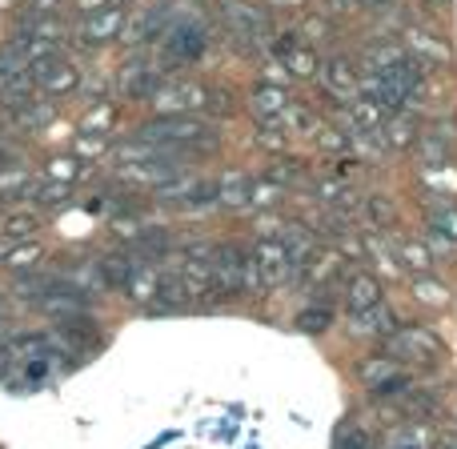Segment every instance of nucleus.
I'll use <instances>...</instances> for the list:
<instances>
[{"mask_svg": "<svg viewBox=\"0 0 457 449\" xmlns=\"http://www.w3.org/2000/svg\"><path fill=\"white\" fill-rule=\"evenodd\" d=\"M209 48V29L197 16H177L165 29L157 45V69H185V64L201 61Z\"/></svg>", "mask_w": 457, "mask_h": 449, "instance_id": "obj_1", "label": "nucleus"}, {"mask_svg": "<svg viewBox=\"0 0 457 449\" xmlns=\"http://www.w3.org/2000/svg\"><path fill=\"white\" fill-rule=\"evenodd\" d=\"M386 353L394 362H434L442 353V341L426 329V325H397L386 337Z\"/></svg>", "mask_w": 457, "mask_h": 449, "instance_id": "obj_2", "label": "nucleus"}, {"mask_svg": "<svg viewBox=\"0 0 457 449\" xmlns=\"http://www.w3.org/2000/svg\"><path fill=\"white\" fill-rule=\"evenodd\" d=\"M253 257H257V265H261V281H265V289H281V285H289L293 277L301 273V269L289 261V253H285L281 237H257Z\"/></svg>", "mask_w": 457, "mask_h": 449, "instance_id": "obj_3", "label": "nucleus"}, {"mask_svg": "<svg viewBox=\"0 0 457 449\" xmlns=\"http://www.w3.org/2000/svg\"><path fill=\"white\" fill-rule=\"evenodd\" d=\"M361 381L373 397H402L405 389H410V373H405L402 362H394L389 353L361 362Z\"/></svg>", "mask_w": 457, "mask_h": 449, "instance_id": "obj_4", "label": "nucleus"}, {"mask_svg": "<svg viewBox=\"0 0 457 449\" xmlns=\"http://www.w3.org/2000/svg\"><path fill=\"white\" fill-rule=\"evenodd\" d=\"M241 257H245V249L237 241H225L213 249V293L217 297H237V293H245Z\"/></svg>", "mask_w": 457, "mask_h": 449, "instance_id": "obj_5", "label": "nucleus"}, {"mask_svg": "<svg viewBox=\"0 0 457 449\" xmlns=\"http://www.w3.org/2000/svg\"><path fill=\"white\" fill-rule=\"evenodd\" d=\"M29 77H32V85H37L45 96H69L72 88L80 85V72H77V64H69V61H64V56H53V61H40V64H32V69H29Z\"/></svg>", "mask_w": 457, "mask_h": 449, "instance_id": "obj_6", "label": "nucleus"}, {"mask_svg": "<svg viewBox=\"0 0 457 449\" xmlns=\"http://www.w3.org/2000/svg\"><path fill=\"white\" fill-rule=\"evenodd\" d=\"M161 85H165V80H161V69L149 61H129L117 77V88L125 101H153V93H157Z\"/></svg>", "mask_w": 457, "mask_h": 449, "instance_id": "obj_7", "label": "nucleus"}, {"mask_svg": "<svg viewBox=\"0 0 457 449\" xmlns=\"http://www.w3.org/2000/svg\"><path fill=\"white\" fill-rule=\"evenodd\" d=\"M205 101H209V93L197 85H177V88L161 85L157 93H153V109H157L161 117H189V112L201 109Z\"/></svg>", "mask_w": 457, "mask_h": 449, "instance_id": "obj_8", "label": "nucleus"}, {"mask_svg": "<svg viewBox=\"0 0 457 449\" xmlns=\"http://www.w3.org/2000/svg\"><path fill=\"white\" fill-rule=\"evenodd\" d=\"M120 29H125V8L120 4L88 12L85 21H80V45H109V40L120 37Z\"/></svg>", "mask_w": 457, "mask_h": 449, "instance_id": "obj_9", "label": "nucleus"}, {"mask_svg": "<svg viewBox=\"0 0 457 449\" xmlns=\"http://www.w3.org/2000/svg\"><path fill=\"white\" fill-rule=\"evenodd\" d=\"M321 88L341 104H353L357 96H361L357 93V72H353V64H349L345 56H333V61L321 64Z\"/></svg>", "mask_w": 457, "mask_h": 449, "instance_id": "obj_10", "label": "nucleus"}, {"mask_svg": "<svg viewBox=\"0 0 457 449\" xmlns=\"http://www.w3.org/2000/svg\"><path fill=\"white\" fill-rule=\"evenodd\" d=\"M32 309H37L40 317H48L53 325H61V321H72V317L88 313V297H80V293H72L61 285V289L45 293L40 301H32Z\"/></svg>", "mask_w": 457, "mask_h": 449, "instance_id": "obj_11", "label": "nucleus"}, {"mask_svg": "<svg viewBox=\"0 0 457 449\" xmlns=\"http://www.w3.org/2000/svg\"><path fill=\"white\" fill-rule=\"evenodd\" d=\"M394 329H397V321L386 301L373 309H349V333L353 337H389Z\"/></svg>", "mask_w": 457, "mask_h": 449, "instance_id": "obj_12", "label": "nucleus"}, {"mask_svg": "<svg viewBox=\"0 0 457 449\" xmlns=\"http://www.w3.org/2000/svg\"><path fill=\"white\" fill-rule=\"evenodd\" d=\"M277 237H281L285 253H289V261H293L297 269L305 265V261L313 257L317 249H321V237H317L309 225H301V221H285V225H281V233H277Z\"/></svg>", "mask_w": 457, "mask_h": 449, "instance_id": "obj_13", "label": "nucleus"}, {"mask_svg": "<svg viewBox=\"0 0 457 449\" xmlns=\"http://www.w3.org/2000/svg\"><path fill=\"white\" fill-rule=\"evenodd\" d=\"M161 285H165V273L145 261V265H137L133 277L125 281V293H129V301H137V305H157Z\"/></svg>", "mask_w": 457, "mask_h": 449, "instance_id": "obj_14", "label": "nucleus"}, {"mask_svg": "<svg viewBox=\"0 0 457 449\" xmlns=\"http://www.w3.org/2000/svg\"><path fill=\"white\" fill-rule=\"evenodd\" d=\"M341 249H317L313 257L301 265V277H305L309 289H325V285L337 281V269H341Z\"/></svg>", "mask_w": 457, "mask_h": 449, "instance_id": "obj_15", "label": "nucleus"}, {"mask_svg": "<svg viewBox=\"0 0 457 449\" xmlns=\"http://www.w3.org/2000/svg\"><path fill=\"white\" fill-rule=\"evenodd\" d=\"M381 281L373 273H349L345 277V309H373L381 305Z\"/></svg>", "mask_w": 457, "mask_h": 449, "instance_id": "obj_16", "label": "nucleus"}, {"mask_svg": "<svg viewBox=\"0 0 457 449\" xmlns=\"http://www.w3.org/2000/svg\"><path fill=\"white\" fill-rule=\"evenodd\" d=\"M378 133H381V141H386V149H413L421 129L413 125V117H405V112H389Z\"/></svg>", "mask_w": 457, "mask_h": 449, "instance_id": "obj_17", "label": "nucleus"}, {"mask_svg": "<svg viewBox=\"0 0 457 449\" xmlns=\"http://www.w3.org/2000/svg\"><path fill=\"white\" fill-rule=\"evenodd\" d=\"M96 261H101V277H104L109 289H125V281L133 277V269L141 265V261H133V253H125V249H109Z\"/></svg>", "mask_w": 457, "mask_h": 449, "instance_id": "obj_18", "label": "nucleus"}, {"mask_svg": "<svg viewBox=\"0 0 457 449\" xmlns=\"http://www.w3.org/2000/svg\"><path fill=\"white\" fill-rule=\"evenodd\" d=\"M213 185H217V205H225V209H241V205H249V177H241L237 169L221 173Z\"/></svg>", "mask_w": 457, "mask_h": 449, "instance_id": "obj_19", "label": "nucleus"}, {"mask_svg": "<svg viewBox=\"0 0 457 449\" xmlns=\"http://www.w3.org/2000/svg\"><path fill=\"white\" fill-rule=\"evenodd\" d=\"M285 109H289V93H285L281 85H257V93H253V112H257L261 121H277Z\"/></svg>", "mask_w": 457, "mask_h": 449, "instance_id": "obj_20", "label": "nucleus"}, {"mask_svg": "<svg viewBox=\"0 0 457 449\" xmlns=\"http://www.w3.org/2000/svg\"><path fill=\"white\" fill-rule=\"evenodd\" d=\"M37 229H40V217L32 209H8L0 217V237H8V241H29Z\"/></svg>", "mask_w": 457, "mask_h": 449, "instance_id": "obj_21", "label": "nucleus"}, {"mask_svg": "<svg viewBox=\"0 0 457 449\" xmlns=\"http://www.w3.org/2000/svg\"><path fill=\"white\" fill-rule=\"evenodd\" d=\"M169 249H173V237H169L165 225H145L141 241H137V253H141L149 265H157L161 257H169Z\"/></svg>", "mask_w": 457, "mask_h": 449, "instance_id": "obj_22", "label": "nucleus"}, {"mask_svg": "<svg viewBox=\"0 0 457 449\" xmlns=\"http://www.w3.org/2000/svg\"><path fill=\"white\" fill-rule=\"evenodd\" d=\"M173 24V8L169 4H153L149 12L137 21V32H133V40H161L165 37V29Z\"/></svg>", "mask_w": 457, "mask_h": 449, "instance_id": "obj_23", "label": "nucleus"}, {"mask_svg": "<svg viewBox=\"0 0 457 449\" xmlns=\"http://www.w3.org/2000/svg\"><path fill=\"white\" fill-rule=\"evenodd\" d=\"M112 125H117V104H112V101H93V104H88V112L80 117V133L109 137Z\"/></svg>", "mask_w": 457, "mask_h": 449, "instance_id": "obj_24", "label": "nucleus"}, {"mask_svg": "<svg viewBox=\"0 0 457 449\" xmlns=\"http://www.w3.org/2000/svg\"><path fill=\"white\" fill-rule=\"evenodd\" d=\"M277 121H281V129H289V133H305V137H317V129H321L317 112L309 109V104H297V101H289V109H285Z\"/></svg>", "mask_w": 457, "mask_h": 449, "instance_id": "obj_25", "label": "nucleus"}, {"mask_svg": "<svg viewBox=\"0 0 457 449\" xmlns=\"http://www.w3.org/2000/svg\"><path fill=\"white\" fill-rule=\"evenodd\" d=\"M397 265L413 269V273H429L434 269V253L421 241H397Z\"/></svg>", "mask_w": 457, "mask_h": 449, "instance_id": "obj_26", "label": "nucleus"}, {"mask_svg": "<svg viewBox=\"0 0 457 449\" xmlns=\"http://www.w3.org/2000/svg\"><path fill=\"white\" fill-rule=\"evenodd\" d=\"M40 257H45V249H40L37 241H16L12 249H8L4 265L12 269V273H29V269H40Z\"/></svg>", "mask_w": 457, "mask_h": 449, "instance_id": "obj_27", "label": "nucleus"}, {"mask_svg": "<svg viewBox=\"0 0 457 449\" xmlns=\"http://www.w3.org/2000/svg\"><path fill=\"white\" fill-rule=\"evenodd\" d=\"M333 321H337V313H333V305H325V301H317V305H309V309H301L297 313V329L301 333H325Z\"/></svg>", "mask_w": 457, "mask_h": 449, "instance_id": "obj_28", "label": "nucleus"}, {"mask_svg": "<svg viewBox=\"0 0 457 449\" xmlns=\"http://www.w3.org/2000/svg\"><path fill=\"white\" fill-rule=\"evenodd\" d=\"M80 177H93V169L80 165V161H72V157H53L48 161V181L72 185V181H80Z\"/></svg>", "mask_w": 457, "mask_h": 449, "instance_id": "obj_29", "label": "nucleus"}, {"mask_svg": "<svg viewBox=\"0 0 457 449\" xmlns=\"http://www.w3.org/2000/svg\"><path fill=\"white\" fill-rule=\"evenodd\" d=\"M281 61L289 64L293 77H317V72H321V64H317V53H313V48H305V45H293L289 53L281 56Z\"/></svg>", "mask_w": 457, "mask_h": 449, "instance_id": "obj_30", "label": "nucleus"}, {"mask_svg": "<svg viewBox=\"0 0 457 449\" xmlns=\"http://www.w3.org/2000/svg\"><path fill=\"white\" fill-rule=\"evenodd\" d=\"M281 197H285V189H281V185H273L269 177L249 181V205L253 209H273V205H281Z\"/></svg>", "mask_w": 457, "mask_h": 449, "instance_id": "obj_31", "label": "nucleus"}, {"mask_svg": "<svg viewBox=\"0 0 457 449\" xmlns=\"http://www.w3.org/2000/svg\"><path fill=\"white\" fill-rule=\"evenodd\" d=\"M265 177H269V181H273V185H281V189H297V185L305 181V173H301V165H297V161H289V157L273 161Z\"/></svg>", "mask_w": 457, "mask_h": 449, "instance_id": "obj_32", "label": "nucleus"}, {"mask_svg": "<svg viewBox=\"0 0 457 449\" xmlns=\"http://www.w3.org/2000/svg\"><path fill=\"white\" fill-rule=\"evenodd\" d=\"M109 149H112V141L109 137H101V133H77V157L80 161H101V157H109Z\"/></svg>", "mask_w": 457, "mask_h": 449, "instance_id": "obj_33", "label": "nucleus"}, {"mask_svg": "<svg viewBox=\"0 0 457 449\" xmlns=\"http://www.w3.org/2000/svg\"><path fill=\"white\" fill-rule=\"evenodd\" d=\"M29 185H32V177H29V169H24L21 161H16V165H4V169H0V197H12V193L21 197Z\"/></svg>", "mask_w": 457, "mask_h": 449, "instance_id": "obj_34", "label": "nucleus"}, {"mask_svg": "<svg viewBox=\"0 0 457 449\" xmlns=\"http://www.w3.org/2000/svg\"><path fill=\"white\" fill-rule=\"evenodd\" d=\"M109 233L117 237V241H125V245H137V241H141V233H145V225L137 221L133 213H125V217H112V221H109Z\"/></svg>", "mask_w": 457, "mask_h": 449, "instance_id": "obj_35", "label": "nucleus"}, {"mask_svg": "<svg viewBox=\"0 0 457 449\" xmlns=\"http://www.w3.org/2000/svg\"><path fill=\"white\" fill-rule=\"evenodd\" d=\"M257 145L265 153H281L285 149V129H281V121H261L257 125Z\"/></svg>", "mask_w": 457, "mask_h": 449, "instance_id": "obj_36", "label": "nucleus"}, {"mask_svg": "<svg viewBox=\"0 0 457 449\" xmlns=\"http://www.w3.org/2000/svg\"><path fill=\"white\" fill-rule=\"evenodd\" d=\"M333 449H378V445H373V437L365 434V429H357V426H341V429H337V437H333Z\"/></svg>", "mask_w": 457, "mask_h": 449, "instance_id": "obj_37", "label": "nucleus"}, {"mask_svg": "<svg viewBox=\"0 0 457 449\" xmlns=\"http://www.w3.org/2000/svg\"><path fill=\"white\" fill-rule=\"evenodd\" d=\"M413 293H418L421 301H429V305H445V301H450L445 285L442 281H429L426 273H418V281H413Z\"/></svg>", "mask_w": 457, "mask_h": 449, "instance_id": "obj_38", "label": "nucleus"}, {"mask_svg": "<svg viewBox=\"0 0 457 449\" xmlns=\"http://www.w3.org/2000/svg\"><path fill=\"white\" fill-rule=\"evenodd\" d=\"M429 229H437L442 237L457 241V205H437L434 217H429Z\"/></svg>", "mask_w": 457, "mask_h": 449, "instance_id": "obj_39", "label": "nucleus"}, {"mask_svg": "<svg viewBox=\"0 0 457 449\" xmlns=\"http://www.w3.org/2000/svg\"><path fill=\"white\" fill-rule=\"evenodd\" d=\"M241 281H245V293L265 289V281H261V265H257V257H253V249H245V257H241Z\"/></svg>", "mask_w": 457, "mask_h": 449, "instance_id": "obj_40", "label": "nucleus"}, {"mask_svg": "<svg viewBox=\"0 0 457 449\" xmlns=\"http://www.w3.org/2000/svg\"><path fill=\"white\" fill-rule=\"evenodd\" d=\"M317 141H321L325 153H345V149H349V137L341 133V129H333V125H321V129H317Z\"/></svg>", "mask_w": 457, "mask_h": 449, "instance_id": "obj_41", "label": "nucleus"}, {"mask_svg": "<svg viewBox=\"0 0 457 449\" xmlns=\"http://www.w3.org/2000/svg\"><path fill=\"white\" fill-rule=\"evenodd\" d=\"M413 48H418V53H426V56H434V61H450V48L442 45V40H429L426 32H413Z\"/></svg>", "mask_w": 457, "mask_h": 449, "instance_id": "obj_42", "label": "nucleus"}, {"mask_svg": "<svg viewBox=\"0 0 457 449\" xmlns=\"http://www.w3.org/2000/svg\"><path fill=\"white\" fill-rule=\"evenodd\" d=\"M370 225L373 229H389V221H394V205L389 201H381V197H370Z\"/></svg>", "mask_w": 457, "mask_h": 449, "instance_id": "obj_43", "label": "nucleus"}, {"mask_svg": "<svg viewBox=\"0 0 457 449\" xmlns=\"http://www.w3.org/2000/svg\"><path fill=\"white\" fill-rule=\"evenodd\" d=\"M205 109L209 112H233V101H228V93H209V101H205Z\"/></svg>", "mask_w": 457, "mask_h": 449, "instance_id": "obj_44", "label": "nucleus"}, {"mask_svg": "<svg viewBox=\"0 0 457 449\" xmlns=\"http://www.w3.org/2000/svg\"><path fill=\"white\" fill-rule=\"evenodd\" d=\"M301 32H309V40H321V37H329V24H325V21H309V24H301Z\"/></svg>", "mask_w": 457, "mask_h": 449, "instance_id": "obj_45", "label": "nucleus"}, {"mask_svg": "<svg viewBox=\"0 0 457 449\" xmlns=\"http://www.w3.org/2000/svg\"><path fill=\"white\" fill-rule=\"evenodd\" d=\"M117 0H77L80 12H101V8H112Z\"/></svg>", "mask_w": 457, "mask_h": 449, "instance_id": "obj_46", "label": "nucleus"}, {"mask_svg": "<svg viewBox=\"0 0 457 449\" xmlns=\"http://www.w3.org/2000/svg\"><path fill=\"white\" fill-rule=\"evenodd\" d=\"M434 449H457V437L453 434H442V437H437V445Z\"/></svg>", "mask_w": 457, "mask_h": 449, "instance_id": "obj_47", "label": "nucleus"}, {"mask_svg": "<svg viewBox=\"0 0 457 449\" xmlns=\"http://www.w3.org/2000/svg\"><path fill=\"white\" fill-rule=\"evenodd\" d=\"M269 4H277V8H301L305 0H269Z\"/></svg>", "mask_w": 457, "mask_h": 449, "instance_id": "obj_48", "label": "nucleus"}, {"mask_svg": "<svg viewBox=\"0 0 457 449\" xmlns=\"http://www.w3.org/2000/svg\"><path fill=\"white\" fill-rule=\"evenodd\" d=\"M8 249H12V241H8V237H0V265H4V257H8Z\"/></svg>", "mask_w": 457, "mask_h": 449, "instance_id": "obj_49", "label": "nucleus"}, {"mask_svg": "<svg viewBox=\"0 0 457 449\" xmlns=\"http://www.w3.org/2000/svg\"><path fill=\"white\" fill-rule=\"evenodd\" d=\"M357 4H386V0H357Z\"/></svg>", "mask_w": 457, "mask_h": 449, "instance_id": "obj_50", "label": "nucleus"}, {"mask_svg": "<svg viewBox=\"0 0 457 449\" xmlns=\"http://www.w3.org/2000/svg\"><path fill=\"white\" fill-rule=\"evenodd\" d=\"M16 4V0H0V8H12Z\"/></svg>", "mask_w": 457, "mask_h": 449, "instance_id": "obj_51", "label": "nucleus"}]
</instances>
